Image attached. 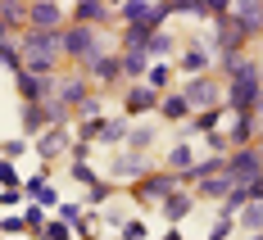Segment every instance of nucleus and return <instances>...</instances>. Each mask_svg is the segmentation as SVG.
<instances>
[{"label":"nucleus","mask_w":263,"mask_h":240,"mask_svg":"<svg viewBox=\"0 0 263 240\" xmlns=\"http://www.w3.org/2000/svg\"><path fill=\"white\" fill-rule=\"evenodd\" d=\"M59 54H68L78 64H91L96 54H105V32L100 27H86V23H68L59 32Z\"/></svg>","instance_id":"nucleus-1"},{"label":"nucleus","mask_w":263,"mask_h":240,"mask_svg":"<svg viewBox=\"0 0 263 240\" xmlns=\"http://www.w3.org/2000/svg\"><path fill=\"white\" fill-rule=\"evenodd\" d=\"M177 182H182V177H177V172H168V168H163V172H145V177L132 186V195H136L141 204H145V199H150V204H163V199L177 190Z\"/></svg>","instance_id":"nucleus-2"},{"label":"nucleus","mask_w":263,"mask_h":240,"mask_svg":"<svg viewBox=\"0 0 263 240\" xmlns=\"http://www.w3.org/2000/svg\"><path fill=\"white\" fill-rule=\"evenodd\" d=\"M263 100V82L259 77H232L227 82V109H236V113H254Z\"/></svg>","instance_id":"nucleus-3"},{"label":"nucleus","mask_w":263,"mask_h":240,"mask_svg":"<svg viewBox=\"0 0 263 240\" xmlns=\"http://www.w3.org/2000/svg\"><path fill=\"white\" fill-rule=\"evenodd\" d=\"M213 46H218V64H227V59H236L240 46H250L245 36H240V27L232 23V14H222V18H213Z\"/></svg>","instance_id":"nucleus-4"},{"label":"nucleus","mask_w":263,"mask_h":240,"mask_svg":"<svg viewBox=\"0 0 263 240\" xmlns=\"http://www.w3.org/2000/svg\"><path fill=\"white\" fill-rule=\"evenodd\" d=\"M227 177H232V182H254V177H263V154L254 145L232 150V154H227Z\"/></svg>","instance_id":"nucleus-5"},{"label":"nucleus","mask_w":263,"mask_h":240,"mask_svg":"<svg viewBox=\"0 0 263 240\" xmlns=\"http://www.w3.org/2000/svg\"><path fill=\"white\" fill-rule=\"evenodd\" d=\"M232 23L240 27L245 41H254L263 32V0H232Z\"/></svg>","instance_id":"nucleus-6"},{"label":"nucleus","mask_w":263,"mask_h":240,"mask_svg":"<svg viewBox=\"0 0 263 240\" xmlns=\"http://www.w3.org/2000/svg\"><path fill=\"white\" fill-rule=\"evenodd\" d=\"M27 27L36 32H59L64 27V9L54 0H27Z\"/></svg>","instance_id":"nucleus-7"},{"label":"nucleus","mask_w":263,"mask_h":240,"mask_svg":"<svg viewBox=\"0 0 263 240\" xmlns=\"http://www.w3.org/2000/svg\"><path fill=\"white\" fill-rule=\"evenodd\" d=\"M18 77V95H23V105H46V100H54V82L50 77H36V73H14Z\"/></svg>","instance_id":"nucleus-8"},{"label":"nucleus","mask_w":263,"mask_h":240,"mask_svg":"<svg viewBox=\"0 0 263 240\" xmlns=\"http://www.w3.org/2000/svg\"><path fill=\"white\" fill-rule=\"evenodd\" d=\"M182 95H186V105H191V109H213V105H218V86H213V77H204V73L186 82Z\"/></svg>","instance_id":"nucleus-9"},{"label":"nucleus","mask_w":263,"mask_h":240,"mask_svg":"<svg viewBox=\"0 0 263 240\" xmlns=\"http://www.w3.org/2000/svg\"><path fill=\"white\" fill-rule=\"evenodd\" d=\"M159 86H150V82H136V86H127V113H150V109H159Z\"/></svg>","instance_id":"nucleus-10"},{"label":"nucleus","mask_w":263,"mask_h":240,"mask_svg":"<svg viewBox=\"0 0 263 240\" xmlns=\"http://www.w3.org/2000/svg\"><path fill=\"white\" fill-rule=\"evenodd\" d=\"M64 32V27H59ZM59 32H36V27H27L23 41H18V50H36V54H54L59 59Z\"/></svg>","instance_id":"nucleus-11"},{"label":"nucleus","mask_w":263,"mask_h":240,"mask_svg":"<svg viewBox=\"0 0 263 240\" xmlns=\"http://www.w3.org/2000/svg\"><path fill=\"white\" fill-rule=\"evenodd\" d=\"M73 23L105 27V23H109V0H78V9H73Z\"/></svg>","instance_id":"nucleus-12"},{"label":"nucleus","mask_w":263,"mask_h":240,"mask_svg":"<svg viewBox=\"0 0 263 240\" xmlns=\"http://www.w3.org/2000/svg\"><path fill=\"white\" fill-rule=\"evenodd\" d=\"M86 73H91L96 82H118V77H123V59H118L114 50H109V54H96V59L86 64Z\"/></svg>","instance_id":"nucleus-13"},{"label":"nucleus","mask_w":263,"mask_h":240,"mask_svg":"<svg viewBox=\"0 0 263 240\" xmlns=\"http://www.w3.org/2000/svg\"><path fill=\"white\" fill-rule=\"evenodd\" d=\"M254 136H259V118H254V113H236V123H232L227 141L240 150V145H254Z\"/></svg>","instance_id":"nucleus-14"},{"label":"nucleus","mask_w":263,"mask_h":240,"mask_svg":"<svg viewBox=\"0 0 263 240\" xmlns=\"http://www.w3.org/2000/svg\"><path fill=\"white\" fill-rule=\"evenodd\" d=\"M50 123V105H23V136H41Z\"/></svg>","instance_id":"nucleus-15"},{"label":"nucleus","mask_w":263,"mask_h":240,"mask_svg":"<svg viewBox=\"0 0 263 240\" xmlns=\"http://www.w3.org/2000/svg\"><path fill=\"white\" fill-rule=\"evenodd\" d=\"M191 209H195V195H186V190H173V195L163 199V217H168V222L191 217Z\"/></svg>","instance_id":"nucleus-16"},{"label":"nucleus","mask_w":263,"mask_h":240,"mask_svg":"<svg viewBox=\"0 0 263 240\" xmlns=\"http://www.w3.org/2000/svg\"><path fill=\"white\" fill-rule=\"evenodd\" d=\"M236 186L227 172H218V177H204V182H195V199H222L227 190Z\"/></svg>","instance_id":"nucleus-17"},{"label":"nucleus","mask_w":263,"mask_h":240,"mask_svg":"<svg viewBox=\"0 0 263 240\" xmlns=\"http://www.w3.org/2000/svg\"><path fill=\"white\" fill-rule=\"evenodd\" d=\"M54 100H59L64 109H78L82 100H86V82H82V77H73V82H59V86H54Z\"/></svg>","instance_id":"nucleus-18"},{"label":"nucleus","mask_w":263,"mask_h":240,"mask_svg":"<svg viewBox=\"0 0 263 240\" xmlns=\"http://www.w3.org/2000/svg\"><path fill=\"white\" fill-rule=\"evenodd\" d=\"M64 145H68V127H46L36 136V154H59Z\"/></svg>","instance_id":"nucleus-19"},{"label":"nucleus","mask_w":263,"mask_h":240,"mask_svg":"<svg viewBox=\"0 0 263 240\" xmlns=\"http://www.w3.org/2000/svg\"><path fill=\"white\" fill-rule=\"evenodd\" d=\"M159 113H163L168 123H177V118H191V105H186L182 91H173V95H163V100H159Z\"/></svg>","instance_id":"nucleus-20"},{"label":"nucleus","mask_w":263,"mask_h":240,"mask_svg":"<svg viewBox=\"0 0 263 240\" xmlns=\"http://www.w3.org/2000/svg\"><path fill=\"white\" fill-rule=\"evenodd\" d=\"M118 59H123V73H127V77L145 82V68H150V54H145V50H123Z\"/></svg>","instance_id":"nucleus-21"},{"label":"nucleus","mask_w":263,"mask_h":240,"mask_svg":"<svg viewBox=\"0 0 263 240\" xmlns=\"http://www.w3.org/2000/svg\"><path fill=\"white\" fill-rule=\"evenodd\" d=\"M0 64H5L9 73H23V50H18L14 36H0Z\"/></svg>","instance_id":"nucleus-22"},{"label":"nucleus","mask_w":263,"mask_h":240,"mask_svg":"<svg viewBox=\"0 0 263 240\" xmlns=\"http://www.w3.org/2000/svg\"><path fill=\"white\" fill-rule=\"evenodd\" d=\"M114 172H118V177H132V182H141V177H145V159H141V154H123V159L114 163Z\"/></svg>","instance_id":"nucleus-23"},{"label":"nucleus","mask_w":263,"mask_h":240,"mask_svg":"<svg viewBox=\"0 0 263 240\" xmlns=\"http://www.w3.org/2000/svg\"><path fill=\"white\" fill-rule=\"evenodd\" d=\"M191 163H195V154H191V145H173V150H168V172H177V177H182L186 168H191Z\"/></svg>","instance_id":"nucleus-24"},{"label":"nucleus","mask_w":263,"mask_h":240,"mask_svg":"<svg viewBox=\"0 0 263 240\" xmlns=\"http://www.w3.org/2000/svg\"><path fill=\"white\" fill-rule=\"evenodd\" d=\"M240 227H245V231H250V236H254V231H263V199H254V204H245V209H240Z\"/></svg>","instance_id":"nucleus-25"},{"label":"nucleus","mask_w":263,"mask_h":240,"mask_svg":"<svg viewBox=\"0 0 263 240\" xmlns=\"http://www.w3.org/2000/svg\"><path fill=\"white\" fill-rule=\"evenodd\" d=\"M204 68H209V54L200 50V46H191V50L182 54V73H191V77H200Z\"/></svg>","instance_id":"nucleus-26"},{"label":"nucleus","mask_w":263,"mask_h":240,"mask_svg":"<svg viewBox=\"0 0 263 240\" xmlns=\"http://www.w3.org/2000/svg\"><path fill=\"white\" fill-rule=\"evenodd\" d=\"M218 123H222V105H213V109H200V118L191 123L195 132H218Z\"/></svg>","instance_id":"nucleus-27"},{"label":"nucleus","mask_w":263,"mask_h":240,"mask_svg":"<svg viewBox=\"0 0 263 240\" xmlns=\"http://www.w3.org/2000/svg\"><path fill=\"white\" fill-rule=\"evenodd\" d=\"M141 50H145V54H168V50H173V36L159 27V32H150V36H145V46H141Z\"/></svg>","instance_id":"nucleus-28"},{"label":"nucleus","mask_w":263,"mask_h":240,"mask_svg":"<svg viewBox=\"0 0 263 240\" xmlns=\"http://www.w3.org/2000/svg\"><path fill=\"white\" fill-rule=\"evenodd\" d=\"M168 5H173L177 14H195V18H209V14H204V0H168Z\"/></svg>","instance_id":"nucleus-29"},{"label":"nucleus","mask_w":263,"mask_h":240,"mask_svg":"<svg viewBox=\"0 0 263 240\" xmlns=\"http://www.w3.org/2000/svg\"><path fill=\"white\" fill-rule=\"evenodd\" d=\"M127 141H132V150H150L155 132H150V127H132V132H127Z\"/></svg>","instance_id":"nucleus-30"},{"label":"nucleus","mask_w":263,"mask_h":240,"mask_svg":"<svg viewBox=\"0 0 263 240\" xmlns=\"http://www.w3.org/2000/svg\"><path fill=\"white\" fill-rule=\"evenodd\" d=\"M168 77H173V68H168V64H150V68H145V82H150V86H163Z\"/></svg>","instance_id":"nucleus-31"},{"label":"nucleus","mask_w":263,"mask_h":240,"mask_svg":"<svg viewBox=\"0 0 263 240\" xmlns=\"http://www.w3.org/2000/svg\"><path fill=\"white\" fill-rule=\"evenodd\" d=\"M41 236H50V240H73V231H68V222H59V217H54V222H46V231H41Z\"/></svg>","instance_id":"nucleus-32"},{"label":"nucleus","mask_w":263,"mask_h":240,"mask_svg":"<svg viewBox=\"0 0 263 240\" xmlns=\"http://www.w3.org/2000/svg\"><path fill=\"white\" fill-rule=\"evenodd\" d=\"M204 14H209V18H222V14H232V0H204Z\"/></svg>","instance_id":"nucleus-33"},{"label":"nucleus","mask_w":263,"mask_h":240,"mask_svg":"<svg viewBox=\"0 0 263 240\" xmlns=\"http://www.w3.org/2000/svg\"><path fill=\"white\" fill-rule=\"evenodd\" d=\"M73 177H78V182H86V186H96V172H91V163H82V159H73Z\"/></svg>","instance_id":"nucleus-34"},{"label":"nucleus","mask_w":263,"mask_h":240,"mask_svg":"<svg viewBox=\"0 0 263 240\" xmlns=\"http://www.w3.org/2000/svg\"><path fill=\"white\" fill-rule=\"evenodd\" d=\"M59 222L78 227V222H82V209H78V204H59Z\"/></svg>","instance_id":"nucleus-35"},{"label":"nucleus","mask_w":263,"mask_h":240,"mask_svg":"<svg viewBox=\"0 0 263 240\" xmlns=\"http://www.w3.org/2000/svg\"><path fill=\"white\" fill-rule=\"evenodd\" d=\"M123 236H127V240H145V222H136V217L123 222Z\"/></svg>","instance_id":"nucleus-36"},{"label":"nucleus","mask_w":263,"mask_h":240,"mask_svg":"<svg viewBox=\"0 0 263 240\" xmlns=\"http://www.w3.org/2000/svg\"><path fill=\"white\" fill-rule=\"evenodd\" d=\"M0 186H18V172H14V163H0Z\"/></svg>","instance_id":"nucleus-37"},{"label":"nucleus","mask_w":263,"mask_h":240,"mask_svg":"<svg viewBox=\"0 0 263 240\" xmlns=\"http://www.w3.org/2000/svg\"><path fill=\"white\" fill-rule=\"evenodd\" d=\"M227 231H232V217H218V222H213V236H209V240H227Z\"/></svg>","instance_id":"nucleus-38"},{"label":"nucleus","mask_w":263,"mask_h":240,"mask_svg":"<svg viewBox=\"0 0 263 240\" xmlns=\"http://www.w3.org/2000/svg\"><path fill=\"white\" fill-rule=\"evenodd\" d=\"M254 150L263 154V123H259V136H254Z\"/></svg>","instance_id":"nucleus-39"},{"label":"nucleus","mask_w":263,"mask_h":240,"mask_svg":"<svg viewBox=\"0 0 263 240\" xmlns=\"http://www.w3.org/2000/svg\"><path fill=\"white\" fill-rule=\"evenodd\" d=\"M163 240H182V236H177V231H168V236H163Z\"/></svg>","instance_id":"nucleus-40"},{"label":"nucleus","mask_w":263,"mask_h":240,"mask_svg":"<svg viewBox=\"0 0 263 240\" xmlns=\"http://www.w3.org/2000/svg\"><path fill=\"white\" fill-rule=\"evenodd\" d=\"M245 240H263V231H254V236H245Z\"/></svg>","instance_id":"nucleus-41"},{"label":"nucleus","mask_w":263,"mask_h":240,"mask_svg":"<svg viewBox=\"0 0 263 240\" xmlns=\"http://www.w3.org/2000/svg\"><path fill=\"white\" fill-rule=\"evenodd\" d=\"M259 82H263V64H259Z\"/></svg>","instance_id":"nucleus-42"},{"label":"nucleus","mask_w":263,"mask_h":240,"mask_svg":"<svg viewBox=\"0 0 263 240\" xmlns=\"http://www.w3.org/2000/svg\"><path fill=\"white\" fill-rule=\"evenodd\" d=\"M36 240H50V236H36Z\"/></svg>","instance_id":"nucleus-43"}]
</instances>
